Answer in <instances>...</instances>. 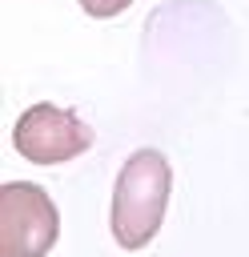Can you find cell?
<instances>
[{"label":"cell","mask_w":249,"mask_h":257,"mask_svg":"<svg viewBox=\"0 0 249 257\" xmlns=\"http://www.w3.org/2000/svg\"><path fill=\"white\" fill-rule=\"evenodd\" d=\"M133 0H80V8L88 12V16H100V20H108V16H116V12H125Z\"/></svg>","instance_id":"cell-4"},{"label":"cell","mask_w":249,"mask_h":257,"mask_svg":"<svg viewBox=\"0 0 249 257\" xmlns=\"http://www.w3.org/2000/svg\"><path fill=\"white\" fill-rule=\"evenodd\" d=\"M60 217L52 197L32 181L0 185V257H44L56 245Z\"/></svg>","instance_id":"cell-2"},{"label":"cell","mask_w":249,"mask_h":257,"mask_svg":"<svg viewBox=\"0 0 249 257\" xmlns=\"http://www.w3.org/2000/svg\"><path fill=\"white\" fill-rule=\"evenodd\" d=\"M12 145L32 165H60L92 145V128L60 104H32L28 112H20L12 128Z\"/></svg>","instance_id":"cell-3"},{"label":"cell","mask_w":249,"mask_h":257,"mask_svg":"<svg viewBox=\"0 0 249 257\" xmlns=\"http://www.w3.org/2000/svg\"><path fill=\"white\" fill-rule=\"evenodd\" d=\"M169 185H173V169L157 149H137L120 173H116V189H112V237L120 249H145L169 209Z\"/></svg>","instance_id":"cell-1"}]
</instances>
